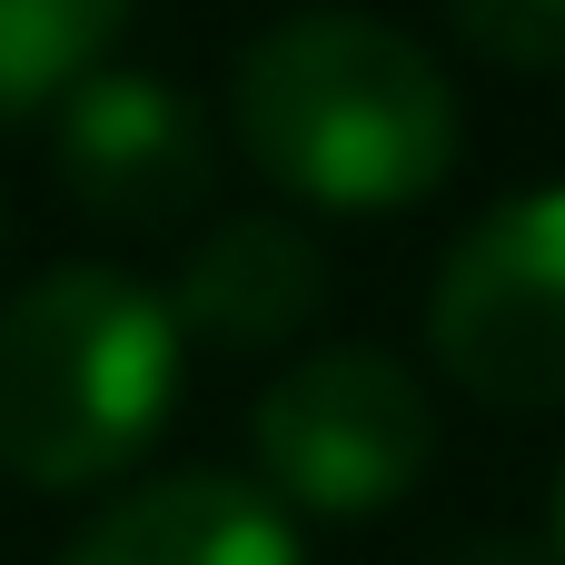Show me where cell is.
Segmentation results:
<instances>
[{"label":"cell","instance_id":"6da1fadb","mask_svg":"<svg viewBox=\"0 0 565 565\" xmlns=\"http://www.w3.org/2000/svg\"><path fill=\"white\" fill-rule=\"evenodd\" d=\"M228 149L298 209L397 218L467 149L457 79L367 10H288L228 60Z\"/></svg>","mask_w":565,"mask_h":565},{"label":"cell","instance_id":"7a4b0ae2","mask_svg":"<svg viewBox=\"0 0 565 565\" xmlns=\"http://www.w3.org/2000/svg\"><path fill=\"white\" fill-rule=\"evenodd\" d=\"M179 318L169 288L70 258L0 308V477L30 497L119 487L179 407Z\"/></svg>","mask_w":565,"mask_h":565},{"label":"cell","instance_id":"3957f363","mask_svg":"<svg viewBox=\"0 0 565 565\" xmlns=\"http://www.w3.org/2000/svg\"><path fill=\"white\" fill-rule=\"evenodd\" d=\"M248 457L288 516H387L437 467V397L387 348H308L258 387Z\"/></svg>","mask_w":565,"mask_h":565},{"label":"cell","instance_id":"277c9868","mask_svg":"<svg viewBox=\"0 0 565 565\" xmlns=\"http://www.w3.org/2000/svg\"><path fill=\"white\" fill-rule=\"evenodd\" d=\"M427 358L477 407L507 417L565 407V179L516 189L457 228L427 288Z\"/></svg>","mask_w":565,"mask_h":565},{"label":"cell","instance_id":"5b68a950","mask_svg":"<svg viewBox=\"0 0 565 565\" xmlns=\"http://www.w3.org/2000/svg\"><path fill=\"white\" fill-rule=\"evenodd\" d=\"M50 159H60L70 209L119 228V238H179L209 209V189H218L209 119L149 70H89L60 99Z\"/></svg>","mask_w":565,"mask_h":565},{"label":"cell","instance_id":"8992f818","mask_svg":"<svg viewBox=\"0 0 565 565\" xmlns=\"http://www.w3.org/2000/svg\"><path fill=\"white\" fill-rule=\"evenodd\" d=\"M328 308V248L278 218V209H238V218H209L169 278V318L189 348H218V358H278L318 328Z\"/></svg>","mask_w":565,"mask_h":565},{"label":"cell","instance_id":"52a82bcc","mask_svg":"<svg viewBox=\"0 0 565 565\" xmlns=\"http://www.w3.org/2000/svg\"><path fill=\"white\" fill-rule=\"evenodd\" d=\"M60 565H308L298 516L228 467H169L119 497L60 546Z\"/></svg>","mask_w":565,"mask_h":565},{"label":"cell","instance_id":"ba28073f","mask_svg":"<svg viewBox=\"0 0 565 565\" xmlns=\"http://www.w3.org/2000/svg\"><path fill=\"white\" fill-rule=\"evenodd\" d=\"M129 0H0V119L60 109L89 70H109Z\"/></svg>","mask_w":565,"mask_h":565},{"label":"cell","instance_id":"9c48e42d","mask_svg":"<svg viewBox=\"0 0 565 565\" xmlns=\"http://www.w3.org/2000/svg\"><path fill=\"white\" fill-rule=\"evenodd\" d=\"M447 30L507 70V79H565V0H437Z\"/></svg>","mask_w":565,"mask_h":565},{"label":"cell","instance_id":"30bf717a","mask_svg":"<svg viewBox=\"0 0 565 565\" xmlns=\"http://www.w3.org/2000/svg\"><path fill=\"white\" fill-rule=\"evenodd\" d=\"M427 565H556L546 556V536H507V526H467V536H447Z\"/></svg>","mask_w":565,"mask_h":565},{"label":"cell","instance_id":"8fae6325","mask_svg":"<svg viewBox=\"0 0 565 565\" xmlns=\"http://www.w3.org/2000/svg\"><path fill=\"white\" fill-rule=\"evenodd\" d=\"M546 556L565 565V467H556V497H546Z\"/></svg>","mask_w":565,"mask_h":565},{"label":"cell","instance_id":"7c38bea8","mask_svg":"<svg viewBox=\"0 0 565 565\" xmlns=\"http://www.w3.org/2000/svg\"><path fill=\"white\" fill-rule=\"evenodd\" d=\"M0 248H10V199H0Z\"/></svg>","mask_w":565,"mask_h":565}]
</instances>
